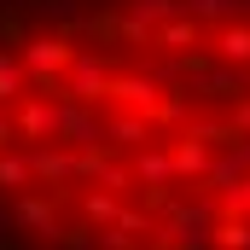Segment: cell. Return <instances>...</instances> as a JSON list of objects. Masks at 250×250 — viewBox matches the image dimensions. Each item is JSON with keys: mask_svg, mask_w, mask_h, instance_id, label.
I'll return each instance as SVG.
<instances>
[{"mask_svg": "<svg viewBox=\"0 0 250 250\" xmlns=\"http://www.w3.org/2000/svg\"><path fill=\"white\" fill-rule=\"evenodd\" d=\"M0 239L250 250V0H0Z\"/></svg>", "mask_w": 250, "mask_h": 250, "instance_id": "obj_1", "label": "cell"}]
</instances>
